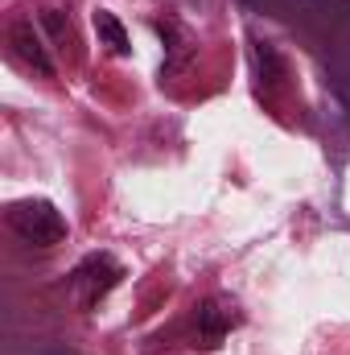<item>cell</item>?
Returning <instances> with one entry per match:
<instances>
[{
	"label": "cell",
	"mask_w": 350,
	"mask_h": 355,
	"mask_svg": "<svg viewBox=\"0 0 350 355\" xmlns=\"http://www.w3.org/2000/svg\"><path fill=\"white\" fill-rule=\"evenodd\" d=\"M120 277H124V268L116 257H107V252H95L87 257L83 265L71 272V289H75V297H79V306L91 310V306H99L116 285H120Z\"/></svg>",
	"instance_id": "3957f363"
},
{
	"label": "cell",
	"mask_w": 350,
	"mask_h": 355,
	"mask_svg": "<svg viewBox=\"0 0 350 355\" xmlns=\"http://www.w3.org/2000/svg\"><path fill=\"white\" fill-rule=\"evenodd\" d=\"M95 33L103 37V46H107L111 54H128V50H132V46H128V33H124V25H120V21L107 12V8H99V12H95Z\"/></svg>",
	"instance_id": "8992f818"
},
{
	"label": "cell",
	"mask_w": 350,
	"mask_h": 355,
	"mask_svg": "<svg viewBox=\"0 0 350 355\" xmlns=\"http://www.w3.org/2000/svg\"><path fill=\"white\" fill-rule=\"evenodd\" d=\"M8 46H12V54H17L29 71H37L42 79H54V75H58V67H54V58H50L42 33L33 29V21H12V29H8Z\"/></svg>",
	"instance_id": "277c9868"
},
{
	"label": "cell",
	"mask_w": 350,
	"mask_h": 355,
	"mask_svg": "<svg viewBox=\"0 0 350 355\" xmlns=\"http://www.w3.org/2000/svg\"><path fill=\"white\" fill-rule=\"evenodd\" d=\"M8 227H12L25 244H33V248H54V244L66 240V219H62V211H58L54 202H46V198L12 202V207H8Z\"/></svg>",
	"instance_id": "6da1fadb"
},
{
	"label": "cell",
	"mask_w": 350,
	"mask_h": 355,
	"mask_svg": "<svg viewBox=\"0 0 350 355\" xmlns=\"http://www.w3.org/2000/svg\"><path fill=\"white\" fill-rule=\"evenodd\" d=\"M194 343L198 347H219L235 327H239V306L227 293H210L194 306Z\"/></svg>",
	"instance_id": "7a4b0ae2"
},
{
	"label": "cell",
	"mask_w": 350,
	"mask_h": 355,
	"mask_svg": "<svg viewBox=\"0 0 350 355\" xmlns=\"http://www.w3.org/2000/svg\"><path fill=\"white\" fill-rule=\"evenodd\" d=\"M252 71H256V87H260V95H268V99H276L280 95V87H284V58L276 54V46L272 42H252Z\"/></svg>",
	"instance_id": "5b68a950"
}]
</instances>
